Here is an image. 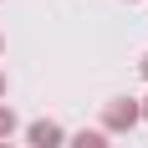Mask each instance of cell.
<instances>
[{"mask_svg": "<svg viewBox=\"0 0 148 148\" xmlns=\"http://www.w3.org/2000/svg\"><path fill=\"white\" fill-rule=\"evenodd\" d=\"M26 143H31V148H66V133H61V123L36 118V123L26 128Z\"/></svg>", "mask_w": 148, "mask_h": 148, "instance_id": "obj_2", "label": "cell"}, {"mask_svg": "<svg viewBox=\"0 0 148 148\" xmlns=\"http://www.w3.org/2000/svg\"><path fill=\"white\" fill-rule=\"evenodd\" d=\"M138 72H143V77H148V51H143V61H138Z\"/></svg>", "mask_w": 148, "mask_h": 148, "instance_id": "obj_6", "label": "cell"}, {"mask_svg": "<svg viewBox=\"0 0 148 148\" xmlns=\"http://www.w3.org/2000/svg\"><path fill=\"white\" fill-rule=\"evenodd\" d=\"M0 51H5V36H0Z\"/></svg>", "mask_w": 148, "mask_h": 148, "instance_id": "obj_8", "label": "cell"}, {"mask_svg": "<svg viewBox=\"0 0 148 148\" xmlns=\"http://www.w3.org/2000/svg\"><path fill=\"white\" fill-rule=\"evenodd\" d=\"M15 128H21V123H15V112H10L5 102H0V143H5V138H10Z\"/></svg>", "mask_w": 148, "mask_h": 148, "instance_id": "obj_4", "label": "cell"}, {"mask_svg": "<svg viewBox=\"0 0 148 148\" xmlns=\"http://www.w3.org/2000/svg\"><path fill=\"white\" fill-rule=\"evenodd\" d=\"M128 128H138V102L133 97H112L102 107V133H128Z\"/></svg>", "mask_w": 148, "mask_h": 148, "instance_id": "obj_1", "label": "cell"}, {"mask_svg": "<svg viewBox=\"0 0 148 148\" xmlns=\"http://www.w3.org/2000/svg\"><path fill=\"white\" fill-rule=\"evenodd\" d=\"M0 148H10V143H0Z\"/></svg>", "mask_w": 148, "mask_h": 148, "instance_id": "obj_9", "label": "cell"}, {"mask_svg": "<svg viewBox=\"0 0 148 148\" xmlns=\"http://www.w3.org/2000/svg\"><path fill=\"white\" fill-rule=\"evenodd\" d=\"M66 148H107V133L102 128H82L77 138H66Z\"/></svg>", "mask_w": 148, "mask_h": 148, "instance_id": "obj_3", "label": "cell"}, {"mask_svg": "<svg viewBox=\"0 0 148 148\" xmlns=\"http://www.w3.org/2000/svg\"><path fill=\"white\" fill-rule=\"evenodd\" d=\"M0 97H5V72H0Z\"/></svg>", "mask_w": 148, "mask_h": 148, "instance_id": "obj_7", "label": "cell"}, {"mask_svg": "<svg viewBox=\"0 0 148 148\" xmlns=\"http://www.w3.org/2000/svg\"><path fill=\"white\" fill-rule=\"evenodd\" d=\"M138 123H148V97H143V102H138Z\"/></svg>", "mask_w": 148, "mask_h": 148, "instance_id": "obj_5", "label": "cell"}]
</instances>
